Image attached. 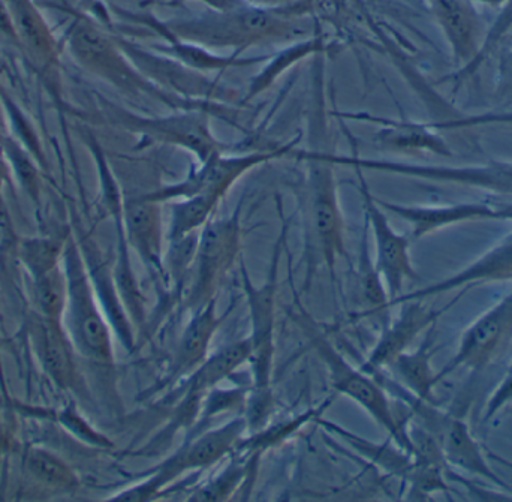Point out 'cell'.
Segmentation results:
<instances>
[{
	"label": "cell",
	"mask_w": 512,
	"mask_h": 502,
	"mask_svg": "<svg viewBox=\"0 0 512 502\" xmlns=\"http://www.w3.org/2000/svg\"><path fill=\"white\" fill-rule=\"evenodd\" d=\"M342 119L357 120V122L375 123L379 131L375 141L382 147L399 152H430L442 156H450L445 141L435 129L427 123L408 122V120L387 119V117L373 116L369 113H333Z\"/></svg>",
	"instance_id": "d4e9b609"
},
{
	"label": "cell",
	"mask_w": 512,
	"mask_h": 502,
	"mask_svg": "<svg viewBox=\"0 0 512 502\" xmlns=\"http://www.w3.org/2000/svg\"><path fill=\"white\" fill-rule=\"evenodd\" d=\"M435 327V326H433ZM433 327L427 330L426 338L420 347L414 351H405L400 354L387 369L385 374L393 378L406 392L414 395L421 401L430 404H439L436 399L435 389L438 386V372L433 371L432 356L435 353V338Z\"/></svg>",
	"instance_id": "4316f807"
},
{
	"label": "cell",
	"mask_w": 512,
	"mask_h": 502,
	"mask_svg": "<svg viewBox=\"0 0 512 502\" xmlns=\"http://www.w3.org/2000/svg\"><path fill=\"white\" fill-rule=\"evenodd\" d=\"M325 56L318 53L312 62L309 117H307V149L295 150L291 156L306 165L301 213L306 240L307 284L313 270L324 264L331 279H336V266L346 258L345 224L340 210L339 192L334 168L333 143L328 123L325 96Z\"/></svg>",
	"instance_id": "6da1fadb"
},
{
	"label": "cell",
	"mask_w": 512,
	"mask_h": 502,
	"mask_svg": "<svg viewBox=\"0 0 512 502\" xmlns=\"http://www.w3.org/2000/svg\"><path fill=\"white\" fill-rule=\"evenodd\" d=\"M104 113L111 125L140 135L141 141L179 147L191 153L197 162L231 150L216 137L210 123L212 116L207 111L180 110L164 116H144L107 102Z\"/></svg>",
	"instance_id": "30bf717a"
},
{
	"label": "cell",
	"mask_w": 512,
	"mask_h": 502,
	"mask_svg": "<svg viewBox=\"0 0 512 502\" xmlns=\"http://www.w3.org/2000/svg\"><path fill=\"white\" fill-rule=\"evenodd\" d=\"M248 434L245 416L234 417L215 429H206L197 435H188L185 443L165 458L161 464L143 474L134 485L111 495L105 501L149 502L158 500L171 483L192 471H206L222 459L231 456L237 444Z\"/></svg>",
	"instance_id": "ba28073f"
},
{
	"label": "cell",
	"mask_w": 512,
	"mask_h": 502,
	"mask_svg": "<svg viewBox=\"0 0 512 502\" xmlns=\"http://www.w3.org/2000/svg\"><path fill=\"white\" fill-rule=\"evenodd\" d=\"M318 423L325 431L333 432L337 437L342 438L351 446V449L363 456V459L378 467L379 470L385 471L388 476L396 477L403 485H411L412 480L417 476L418 464L414 456L397 446L391 438L387 443L375 444L334 423L324 422L321 419H318Z\"/></svg>",
	"instance_id": "83f0119b"
},
{
	"label": "cell",
	"mask_w": 512,
	"mask_h": 502,
	"mask_svg": "<svg viewBox=\"0 0 512 502\" xmlns=\"http://www.w3.org/2000/svg\"><path fill=\"white\" fill-rule=\"evenodd\" d=\"M372 377L387 390L388 395L399 399L408 408L412 422L417 423L435 441L451 470L480 477L505 494L512 495L511 486L490 467L487 453L481 449L465 420L450 411L442 410L439 404L415 398L385 372H376Z\"/></svg>",
	"instance_id": "52a82bcc"
},
{
	"label": "cell",
	"mask_w": 512,
	"mask_h": 502,
	"mask_svg": "<svg viewBox=\"0 0 512 502\" xmlns=\"http://www.w3.org/2000/svg\"><path fill=\"white\" fill-rule=\"evenodd\" d=\"M54 422L59 423L69 435L77 438L86 446L93 447V449L107 450L108 452V450H114V447H116V444L107 435L102 434L90 425L89 420L81 414L75 401H71L65 407L56 410Z\"/></svg>",
	"instance_id": "74e56055"
},
{
	"label": "cell",
	"mask_w": 512,
	"mask_h": 502,
	"mask_svg": "<svg viewBox=\"0 0 512 502\" xmlns=\"http://www.w3.org/2000/svg\"><path fill=\"white\" fill-rule=\"evenodd\" d=\"M66 45L75 62L126 98L152 101L173 111L203 110L239 128L237 108L219 102L189 101L165 92L149 80L123 50L117 36L102 29L84 11L75 14L66 32Z\"/></svg>",
	"instance_id": "3957f363"
},
{
	"label": "cell",
	"mask_w": 512,
	"mask_h": 502,
	"mask_svg": "<svg viewBox=\"0 0 512 502\" xmlns=\"http://www.w3.org/2000/svg\"><path fill=\"white\" fill-rule=\"evenodd\" d=\"M336 165H349L361 170L378 171L409 179L427 182L448 183V185L468 186L490 194L512 198V162L492 161L481 165H424L411 162L387 161V159L361 158L357 152L352 155H334Z\"/></svg>",
	"instance_id": "7c38bea8"
},
{
	"label": "cell",
	"mask_w": 512,
	"mask_h": 502,
	"mask_svg": "<svg viewBox=\"0 0 512 502\" xmlns=\"http://www.w3.org/2000/svg\"><path fill=\"white\" fill-rule=\"evenodd\" d=\"M288 267V266H286ZM289 285H291L292 303H294V312H291L292 321L297 324L310 347L315 351L322 365L328 372V380L331 387L339 395L354 401L358 407L363 408L385 432L388 437L402 447L406 452L412 455V443L408 435V423L411 416L399 417L393 404L390 401V395L387 390L378 383L375 377L367 374L361 368L352 366L337 348L331 344L330 339L325 335L324 330L316 323L315 318L304 308L301 303L300 294L295 290L292 282L291 270L288 267Z\"/></svg>",
	"instance_id": "5b68a950"
},
{
	"label": "cell",
	"mask_w": 512,
	"mask_h": 502,
	"mask_svg": "<svg viewBox=\"0 0 512 502\" xmlns=\"http://www.w3.org/2000/svg\"><path fill=\"white\" fill-rule=\"evenodd\" d=\"M146 24L164 39L236 56H243L251 48L289 45L315 36V23L303 0L283 8H262L243 2L167 21L147 20Z\"/></svg>",
	"instance_id": "7a4b0ae2"
},
{
	"label": "cell",
	"mask_w": 512,
	"mask_h": 502,
	"mask_svg": "<svg viewBox=\"0 0 512 502\" xmlns=\"http://www.w3.org/2000/svg\"><path fill=\"white\" fill-rule=\"evenodd\" d=\"M262 453L251 455H231V461L216 476L207 480L200 488L192 492L188 501L218 502L227 501L239 491L243 483L254 477L256 465Z\"/></svg>",
	"instance_id": "1f68e13d"
},
{
	"label": "cell",
	"mask_w": 512,
	"mask_h": 502,
	"mask_svg": "<svg viewBox=\"0 0 512 502\" xmlns=\"http://www.w3.org/2000/svg\"><path fill=\"white\" fill-rule=\"evenodd\" d=\"M251 359V341L239 339L207 357L185 380L164 393L162 404H173L183 396H206L210 390L236 374Z\"/></svg>",
	"instance_id": "cb8c5ba5"
},
{
	"label": "cell",
	"mask_w": 512,
	"mask_h": 502,
	"mask_svg": "<svg viewBox=\"0 0 512 502\" xmlns=\"http://www.w3.org/2000/svg\"><path fill=\"white\" fill-rule=\"evenodd\" d=\"M512 404V363L508 366L504 378L501 383L496 387L495 392L490 396L487 401L486 408H484V423H492L505 408L510 407Z\"/></svg>",
	"instance_id": "60d3db41"
},
{
	"label": "cell",
	"mask_w": 512,
	"mask_h": 502,
	"mask_svg": "<svg viewBox=\"0 0 512 502\" xmlns=\"http://www.w3.org/2000/svg\"><path fill=\"white\" fill-rule=\"evenodd\" d=\"M15 41L41 66H51L57 59V41L47 21L33 0H2Z\"/></svg>",
	"instance_id": "484cf974"
},
{
	"label": "cell",
	"mask_w": 512,
	"mask_h": 502,
	"mask_svg": "<svg viewBox=\"0 0 512 502\" xmlns=\"http://www.w3.org/2000/svg\"><path fill=\"white\" fill-rule=\"evenodd\" d=\"M117 39L135 66L152 83L171 95L189 101L219 102L228 105L239 99V90L221 83L218 78H212L206 72L191 68L155 48H144L119 36Z\"/></svg>",
	"instance_id": "4fadbf2b"
},
{
	"label": "cell",
	"mask_w": 512,
	"mask_h": 502,
	"mask_svg": "<svg viewBox=\"0 0 512 502\" xmlns=\"http://www.w3.org/2000/svg\"><path fill=\"white\" fill-rule=\"evenodd\" d=\"M23 476L36 488L53 494H72L80 488L74 468L51 450L27 446L21 455Z\"/></svg>",
	"instance_id": "f1b7e54d"
},
{
	"label": "cell",
	"mask_w": 512,
	"mask_h": 502,
	"mask_svg": "<svg viewBox=\"0 0 512 502\" xmlns=\"http://www.w3.org/2000/svg\"><path fill=\"white\" fill-rule=\"evenodd\" d=\"M230 311L231 308H228L224 314L219 315L218 302L212 300L203 309L191 314V318L186 323L185 329L174 347L173 356H171L164 377L141 396L143 401H150L159 393H167L180 381L189 377L209 357L213 338Z\"/></svg>",
	"instance_id": "d6986e66"
},
{
	"label": "cell",
	"mask_w": 512,
	"mask_h": 502,
	"mask_svg": "<svg viewBox=\"0 0 512 502\" xmlns=\"http://www.w3.org/2000/svg\"><path fill=\"white\" fill-rule=\"evenodd\" d=\"M295 143L297 141L280 144L276 149L258 150V152L234 153V155L230 152L215 153L206 161L197 162V165L189 170L185 179L162 186L155 191L146 192L143 197L159 204L191 197H213L224 201L231 188L243 176L268 162L291 156Z\"/></svg>",
	"instance_id": "8fae6325"
},
{
	"label": "cell",
	"mask_w": 512,
	"mask_h": 502,
	"mask_svg": "<svg viewBox=\"0 0 512 502\" xmlns=\"http://www.w3.org/2000/svg\"><path fill=\"white\" fill-rule=\"evenodd\" d=\"M3 150H2V144H0V224H5L8 219H6V212H5V204H3V195H2V189H3V182H5V164H3Z\"/></svg>",
	"instance_id": "ee69618b"
},
{
	"label": "cell",
	"mask_w": 512,
	"mask_h": 502,
	"mask_svg": "<svg viewBox=\"0 0 512 502\" xmlns=\"http://www.w3.org/2000/svg\"><path fill=\"white\" fill-rule=\"evenodd\" d=\"M3 156L8 159L9 167L14 171L15 177L20 182L21 188L27 197L32 198L33 203L39 201V174L35 162L23 152L14 141L6 140L2 143Z\"/></svg>",
	"instance_id": "f35d334b"
},
{
	"label": "cell",
	"mask_w": 512,
	"mask_h": 502,
	"mask_svg": "<svg viewBox=\"0 0 512 502\" xmlns=\"http://www.w3.org/2000/svg\"><path fill=\"white\" fill-rule=\"evenodd\" d=\"M370 231L364 221L361 233L360 249L357 258L358 294L363 303L364 314L361 317L375 318L381 329L391 320L388 311L391 309V300L385 288L384 279L375 266V260L370 255Z\"/></svg>",
	"instance_id": "4dcf8cb0"
},
{
	"label": "cell",
	"mask_w": 512,
	"mask_h": 502,
	"mask_svg": "<svg viewBox=\"0 0 512 502\" xmlns=\"http://www.w3.org/2000/svg\"><path fill=\"white\" fill-rule=\"evenodd\" d=\"M319 51H325V44L324 38L318 35L303 39V41L294 42V44L286 45L282 53L274 57H268L264 68L261 69V72L256 75L251 86H249V90L246 92V98H243V102L254 99L259 93L267 90L268 87L277 80L279 75L288 71L295 63L307 59V57L315 56Z\"/></svg>",
	"instance_id": "836d02e7"
},
{
	"label": "cell",
	"mask_w": 512,
	"mask_h": 502,
	"mask_svg": "<svg viewBox=\"0 0 512 502\" xmlns=\"http://www.w3.org/2000/svg\"><path fill=\"white\" fill-rule=\"evenodd\" d=\"M222 201L213 197H191L171 201L167 243L179 242L194 236L213 218Z\"/></svg>",
	"instance_id": "d6a6232c"
},
{
	"label": "cell",
	"mask_w": 512,
	"mask_h": 502,
	"mask_svg": "<svg viewBox=\"0 0 512 502\" xmlns=\"http://www.w3.org/2000/svg\"><path fill=\"white\" fill-rule=\"evenodd\" d=\"M358 177L361 201H363L364 221L372 233L375 243V266L384 279L385 288L391 303L402 296L406 282H417V270L411 258V242L408 237L397 233L388 221L387 213L379 206L376 198L370 192L369 185L364 179L363 170L354 168Z\"/></svg>",
	"instance_id": "9a60e30c"
},
{
	"label": "cell",
	"mask_w": 512,
	"mask_h": 502,
	"mask_svg": "<svg viewBox=\"0 0 512 502\" xmlns=\"http://www.w3.org/2000/svg\"><path fill=\"white\" fill-rule=\"evenodd\" d=\"M397 306H400L399 315L391 318L387 326L381 329L378 342L370 351L366 362L361 365V369L367 374L385 371L400 354L411 350L415 339L435 326L445 311L432 308L427 305L426 300H408Z\"/></svg>",
	"instance_id": "44dd1931"
},
{
	"label": "cell",
	"mask_w": 512,
	"mask_h": 502,
	"mask_svg": "<svg viewBox=\"0 0 512 502\" xmlns=\"http://www.w3.org/2000/svg\"><path fill=\"white\" fill-rule=\"evenodd\" d=\"M286 233H288V227L283 219L282 231L279 239L274 243L270 269L262 284L256 285L252 281L243 255L239 260L240 278H242L246 305L251 318L249 365H251L252 383L245 413H243L248 422V434L264 429L268 425L271 410H273L271 377H273L274 350H276L274 330H276L277 276H279L280 255L285 252Z\"/></svg>",
	"instance_id": "277c9868"
},
{
	"label": "cell",
	"mask_w": 512,
	"mask_h": 502,
	"mask_svg": "<svg viewBox=\"0 0 512 502\" xmlns=\"http://www.w3.org/2000/svg\"><path fill=\"white\" fill-rule=\"evenodd\" d=\"M0 395L8 402V407L11 408V410H15L14 404H12V398L9 396L8 386H6L5 374H3L2 356H0Z\"/></svg>",
	"instance_id": "f6af8a7d"
},
{
	"label": "cell",
	"mask_w": 512,
	"mask_h": 502,
	"mask_svg": "<svg viewBox=\"0 0 512 502\" xmlns=\"http://www.w3.org/2000/svg\"><path fill=\"white\" fill-rule=\"evenodd\" d=\"M114 230H116V258L113 263V278L116 282L120 299L125 306L126 314L131 320L132 326L138 332H143L147 326V300L138 282L137 273L132 264L131 248L126 240L123 218L113 219Z\"/></svg>",
	"instance_id": "f546056e"
},
{
	"label": "cell",
	"mask_w": 512,
	"mask_h": 502,
	"mask_svg": "<svg viewBox=\"0 0 512 502\" xmlns=\"http://www.w3.org/2000/svg\"><path fill=\"white\" fill-rule=\"evenodd\" d=\"M26 336L36 363L57 389L74 398H89L81 357L60 321L45 320L32 312L26 323Z\"/></svg>",
	"instance_id": "2e32d148"
},
{
	"label": "cell",
	"mask_w": 512,
	"mask_h": 502,
	"mask_svg": "<svg viewBox=\"0 0 512 502\" xmlns=\"http://www.w3.org/2000/svg\"><path fill=\"white\" fill-rule=\"evenodd\" d=\"M512 344V291L462 333L456 353L438 372V383L454 372H481L498 362Z\"/></svg>",
	"instance_id": "5bb4252c"
},
{
	"label": "cell",
	"mask_w": 512,
	"mask_h": 502,
	"mask_svg": "<svg viewBox=\"0 0 512 502\" xmlns=\"http://www.w3.org/2000/svg\"><path fill=\"white\" fill-rule=\"evenodd\" d=\"M68 297V281L62 266L30 279V300L33 312L45 320L62 323Z\"/></svg>",
	"instance_id": "e575fe53"
},
{
	"label": "cell",
	"mask_w": 512,
	"mask_h": 502,
	"mask_svg": "<svg viewBox=\"0 0 512 502\" xmlns=\"http://www.w3.org/2000/svg\"><path fill=\"white\" fill-rule=\"evenodd\" d=\"M441 27L459 74L471 75L483 60L487 44L486 24L472 0H424Z\"/></svg>",
	"instance_id": "e0dca14e"
},
{
	"label": "cell",
	"mask_w": 512,
	"mask_h": 502,
	"mask_svg": "<svg viewBox=\"0 0 512 502\" xmlns=\"http://www.w3.org/2000/svg\"><path fill=\"white\" fill-rule=\"evenodd\" d=\"M331 402H324L319 407L312 408L300 416L294 417L291 420H285L282 425L273 426L268 428L265 426L261 431L248 434L239 444H237L234 453L237 455H251V453H264L270 447L277 446V444L285 441L286 438L292 437L295 432L300 431L303 426L310 422H318L324 414L325 408L330 407ZM233 453V455H234Z\"/></svg>",
	"instance_id": "d590c367"
},
{
	"label": "cell",
	"mask_w": 512,
	"mask_h": 502,
	"mask_svg": "<svg viewBox=\"0 0 512 502\" xmlns=\"http://www.w3.org/2000/svg\"><path fill=\"white\" fill-rule=\"evenodd\" d=\"M162 204L147 200L143 194L125 198L123 203V227L129 248L140 258L146 267L155 287L162 290L164 297L170 299V285L165 272L164 257L165 234L162 221Z\"/></svg>",
	"instance_id": "ac0fdd59"
},
{
	"label": "cell",
	"mask_w": 512,
	"mask_h": 502,
	"mask_svg": "<svg viewBox=\"0 0 512 502\" xmlns=\"http://www.w3.org/2000/svg\"><path fill=\"white\" fill-rule=\"evenodd\" d=\"M496 95L501 104L512 105V47L499 60Z\"/></svg>",
	"instance_id": "b9f144b4"
},
{
	"label": "cell",
	"mask_w": 512,
	"mask_h": 502,
	"mask_svg": "<svg viewBox=\"0 0 512 502\" xmlns=\"http://www.w3.org/2000/svg\"><path fill=\"white\" fill-rule=\"evenodd\" d=\"M376 201L385 212L396 215L409 224L414 239H423L436 231L469 222L512 221V201H477L444 206H406L378 198Z\"/></svg>",
	"instance_id": "ffe728a7"
},
{
	"label": "cell",
	"mask_w": 512,
	"mask_h": 502,
	"mask_svg": "<svg viewBox=\"0 0 512 502\" xmlns=\"http://www.w3.org/2000/svg\"><path fill=\"white\" fill-rule=\"evenodd\" d=\"M240 204L224 218H212L198 233L197 249L183 293L182 309L189 314L216 300L228 273L242 257Z\"/></svg>",
	"instance_id": "9c48e42d"
},
{
	"label": "cell",
	"mask_w": 512,
	"mask_h": 502,
	"mask_svg": "<svg viewBox=\"0 0 512 502\" xmlns=\"http://www.w3.org/2000/svg\"><path fill=\"white\" fill-rule=\"evenodd\" d=\"M93 2H95V0H81V6H83V8H89Z\"/></svg>",
	"instance_id": "bcb514c9"
},
{
	"label": "cell",
	"mask_w": 512,
	"mask_h": 502,
	"mask_svg": "<svg viewBox=\"0 0 512 502\" xmlns=\"http://www.w3.org/2000/svg\"><path fill=\"white\" fill-rule=\"evenodd\" d=\"M77 240L81 254L86 261L93 287H95L99 305L110 323L114 338L119 339L120 344L128 353H134L137 348V330L132 326L122 299H120L119 291H117L113 278V264L105 260L101 249L98 248L92 237H77Z\"/></svg>",
	"instance_id": "603a6c76"
},
{
	"label": "cell",
	"mask_w": 512,
	"mask_h": 502,
	"mask_svg": "<svg viewBox=\"0 0 512 502\" xmlns=\"http://www.w3.org/2000/svg\"><path fill=\"white\" fill-rule=\"evenodd\" d=\"M63 269L68 281V297L62 324L81 360L102 369L114 368V333L99 305L86 261L77 237H66Z\"/></svg>",
	"instance_id": "8992f818"
},
{
	"label": "cell",
	"mask_w": 512,
	"mask_h": 502,
	"mask_svg": "<svg viewBox=\"0 0 512 502\" xmlns=\"http://www.w3.org/2000/svg\"><path fill=\"white\" fill-rule=\"evenodd\" d=\"M66 237L65 239L27 237V239H21L18 242V261H20L30 279L62 266Z\"/></svg>",
	"instance_id": "8d00e7d4"
},
{
	"label": "cell",
	"mask_w": 512,
	"mask_h": 502,
	"mask_svg": "<svg viewBox=\"0 0 512 502\" xmlns=\"http://www.w3.org/2000/svg\"><path fill=\"white\" fill-rule=\"evenodd\" d=\"M249 5L262 6V8H283V6L294 5L300 0H240Z\"/></svg>",
	"instance_id": "7bdbcfd3"
},
{
	"label": "cell",
	"mask_w": 512,
	"mask_h": 502,
	"mask_svg": "<svg viewBox=\"0 0 512 502\" xmlns=\"http://www.w3.org/2000/svg\"><path fill=\"white\" fill-rule=\"evenodd\" d=\"M436 131L447 129L481 128V126H512V111H498V113L475 114V116L453 117V119L439 120L427 123Z\"/></svg>",
	"instance_id": "ab89813d"
},
{
	"label": "cell",
	"mask_w": 512,
	"mask_h": 502,
	"mask_svg": "<svg viewBox=\"0 0 512 502\" xmlns=\"http://www.w3.org/2000/svg\"><path fill=\"white\" fill-rule=\"evenodd\" d=\"M408 2H411V0H408Z\"/></svg>",
	"instance_id": "7dc6e473"
},
{
	"label": "cell",
	"mask_w": 512,
	"mask_h": 502,
	"mask_svg": "<svg viewBox=\"0 0 512 502\" xmlns=\"http://www.w3.org/2000/svg\"><path fill=\"white\" fill-rule=\"evenodd\" d=\"M507 281H512V231L465 269L448 276V278L441 279L435 284L427 285L421 290L402 294L391 303V308L399 303L408 302V300H427L430 297L453 293L457 290L466 291L468 288L477 287V285L498 284V282Z\"/></svg>",
	"instance_id": "7402d4cb"
}]
</instances>
